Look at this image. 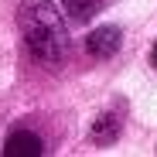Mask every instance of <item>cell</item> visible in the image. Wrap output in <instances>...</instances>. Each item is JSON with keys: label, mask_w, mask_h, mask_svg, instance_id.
<instances>
[{"label": "cell", "mask_w": 157, "mask_h": 157, "mask_svg": "<svg viewBox=\"0 0 157 157\" xmlns=\"http://www.w3.org/2000/svg\"><path fill=\"white\" fill-rule=\"evenodd\" d=\"M17 28L28 51L44 65H62L68 58V28L51 0H21Z\"/></svg>", "instance_id": "6da1fadb"}, {"label": "cell", "mask_w": 157, "mask_h": 157, "mask_svg": "<svg viewBox=\"0 0 157 157\" xmlns=\"http://www.w3.org/2000/svg\"><path fill=\"white\" fill-rule=\"evenodd\" d=\"M120 44H123V31L113 28V24H102V28H96L86 38V51L92 58H113L120 51Z\"/></svg>", "instance_id": "7a4b0ae2"}, {"label": "cell", "mask_w": 157, "mask_h": 157, "mask_svg": "<svg viewBox=\"0 0 157 157\" xmlns=\"http://www.w3.org/2000/svg\"><path fill=\"white\" fill-rule=\"evenodd\" d=\"M44 154V140L31 130H14L4 140V157H41Z\"/></svg>", "instance_id": "3957f363"}, {"label": "cell", "mask_w": 157, "mask_h": 157, "mask_svg": "<svg viewBox=\"0 0 157 157\" xmlns=\"http://www.w3.org/2000/svg\"><path fill=\"white\" fill-rule=\"evenodd\" d=\"M120 130H123V116H120V113H113V109H106V113H102V116L92 123L89 137H92V144L106 147V144H113V140L120 137Z\"/></svg>", "instance_id": "277c9868"}, {"label": "cell", "mask_w": 157, "mask_h": 157, "mask_svg": "<svg viewBox=\"0 0 157 157\" xmlns=\"http://www.w3.org/2000/svg\"><path fill=\"white\" fill-rule=\"evenodd\" d=\"M109 0H62V7L68 10V17L75 21V24H86V21H92L102 7H106Z\"/></svg>", "instance_id": "5b68a950"}, {"label": "cell", "mask_w": 157, "mask_h": 157, "mask_svg": "<svg viewBox=\"0 0 157 157\" xmlns=\"http://www.w3.org/2000/svg\"><path fill=\"white\" fill-rule=\"evenodd\" d=\"M150 65H154V68H157V44H154V48H150Z\"/></svg>", "instance_id": "8992f818"}]
</instances>
